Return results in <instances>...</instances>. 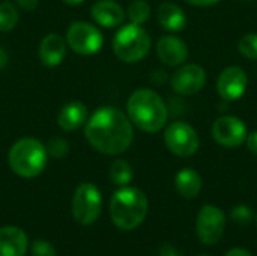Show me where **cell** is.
I'll list each match as a JSON object with an SVG mask.
<instances>
[{
	"instance_id": "obj_12",
	"label": "cell",
	"mask_w": 257,
	"mask_h": 256,
	"mask_svg": "<svg viewBox=\"0 0 257 256\" xmlns=\"http://www.w3.org/2000/svg\"><path fill=\"white\" fill-rule=\"evenodd\" d=\"M248 86L247 72L241 66H227L221 71L217 80V92L224 101L239 100Z\"/></svg>"
},
{
	"instance_id": "obj_26",
	"label": "cell",
	"mask_w": 257,
	"mask_h": 256,
	"mask_svg": "<svg viewBox=\"0 0 257 256\" xmlns=\"http://www.w3.org/2000/svg\"><path fill=\"white\" fill-rule=\"evenodd\" d=\"M32 256H56V249L51 243L44 240H36L30 246Z\"/></svg>"
},
{
	"instance_id": "obj_1",
	"label": "cell",
	"mask_w": 257,
	"mask_h": 256,
	"mask_svg": "<svg viewBox=\"0 0 257 256\" xmlns=\"http://www.w3.org/2000/svg\"><path fill=\"white\" fill-rule=\"evenodd\" d=\"M84 136L89 145L101 154L119 155L125 152L134 139L130 118L116 107H99L87 119Z\"/></svg>"
},
{
	"instance_id": "obj_2",
	"label": "cell",
	"mask_w": 257,
	"mask_h": 256,
	"mask_svg": "<svg viewBox=\"0 0 257 256\" xmlns=\"http://www.w3.org/2000/svg\"><path fill=\"white\" fill-rule=\"evenodd\" d=\"M130 121L145 133H158L167 122L169 112L163 98L152 89L134 91L126 103Z\"/></svg>"
},
{
	"instance_id": "obj_21",
	"label": "cell",
	"mask_w": 257,
	"mask_h": 256,
	"mask_svg": "<svg viewBox=\"0 0 257 256\" xmlns=\"http://www.w3.org/2000/svg\"><path fill=\"white\" fill-rule=\"evenodd\" d=\"M20 14L12 2L0 3V32H11L18 23Z\"/></svg>"
},
{
	"instance_id": "obj_10",
	"label": "cell",
	"mask_w": 257,
	"mask_h": 256,
	"mask_svg": "<svg viewBox=\"0 0 257 256\" xmlns=\"http://www.w3.org/2000/svg\"><path fill=\"white\" fill-rule=\"evenodd\" d=\"M247 127L236 116H221L212 125V137L224 148H238L247 139Z\"/></svg>"
},
{
	"instance_id": "obj_29",
	"label": "cell",
	"mask_w": 257,
	"mask_h": 256,
	"mask_svg": "<svg viewBox=\"0 0 257 256\" xmlns=\"http://www.w3.org/2000/svg\"><path fill=\"white\" fill-rule=\"evenodd\" d=\"M160 256H181L172 244H164L160 249Z\"/></svg>"
},
{
	"instance_id": "obj_19",
	"label": "cell",
	"mask_w": 257,
	"mask_h": 256,
	"mask_svg": "<svg viewBox=\"0 0 257 256\" xmlns=\"http://www.w3.org/2000/svg\"><path fill=\"white\" fill-rule=\"evenodd\" d=\"M175 187L182 198L194 199L199 196L202 190V177L199 175L197 170L191 167H185L178 172L175 178Z\"/></svg>"
},
{
	"instance_id": "obj_5",
	"label": "cell",
	"mask_w": 257,
	"mask_h": 256,
	"mask_svg": "<svg viewBox=\"0 0 257 256\" xmlns=\"http://www.w3.org/2000/svg\"><path fill=\"white\" fill-rule=\"evenodd\" d=\"M111 45L113 53L119 60L125 63H136L149 53L152 39L142 26L130 23L116 32Z\"/></svg>"
},
{
	"instance_id": "obj_28",
	"label": "cell",
	"mask_w": 257,
	"mask_h": 256,
	"mask_svg": "<svg viewBox=\"0 0 257 256\" xmlns=\"http://www.w3.org/2000/svg\"><path fill=\"white\" fill-rule=\"evenodd\" d=\"M38 0H17V5L24 11H33L38 6Z\"/></svg>"
},
{
	"instance_id": "obj_33",
	"label": "cell",
	"mask_w": 257,
	"mask_h": 256,
	"mask_svg": "<svg viewBox=\"0 0 257 256\" xmlns=\"http://www.w3.org/2000/svg\"><path fill=\"white\" fill-rule=\"evenodd\" d=\"M66 5H69V6H78V5H81L84 0H63Z\"/></svg>"
},
{
	"instance_id": "obj_11",
	"label": "cell",
	"mask_w": 257,
	"mask_h": 256,
	"mask_svg": "<svg viewBox=\"0 0 257 256\" xmlns=\"http://www.w3.org/2000/svg\"><path fill=\"white\" fill-rule=\"evenodd\" d=\"M170 84L179 95H194L206 84V72L200 65L187 63L181 65L170 78Z\"/></svg>"
},
{
	"instance_id": "obj_17",
	"label": "cell",
	"mask_w": 257,
	"mask_h": 256,
	"mask_svg": "<svg viewBox=\"0 0 257 256\" xmlns=\"http://www.w3.org/2000/svg\"><path fill=\"white\" fill-rule=\"evenodd\" d=\"M87 119V107L80 101H71L60 109L57 115V125L63 131H75L84 127Z\"/></svg>"
},
{
	"instance_id": "obj_20",
	"label": "cell",
	"mask_w": 257,
	"mask_h": 256,
	"mask_svg": "<svg viewBox=\"0 0 257 256\" xmlns=\"http://www.w3.org/2000/svg\"><path fill=\"white\" fill-rule=\"evenodd\" d=\"M108 175H110V180L114 186L125 187L133 180V167L126 160L117 158L111 163Z\"/></svg>"
},
{
	"instance_id": "obj_6",
	"label": "cell",
	"mask_w": 257,
	"mask_h": 256,
	"mask_svg": "<svg viewBox=\"0 0 257 256\" xmlns=\"http://www.w3.org/2000/svg\"><path fill=\"white\" fill-rule=\"evenodd\" d=\"M71 210L75 222L83 226L96 222L102 211V196L99 189L92 183H81L74 192Z\"/></svg>"
},
{
	"instance_id": "obj_9",
	"label": "cell",
	"mask_w": 257,
	"mask_h": 256,
	"mask_svg": "<svg viewBox=\"0 0 257 256\" xmlns=\"http://www.w3.org/2000/svg\"><path fill=\"white\" fill-rule=\"evenodd\" d=\"M226 229V216L215 205H203L196 217V234L203 244H215Z\"/></svg>"
},
{
	"instance_id": "obj_22",
	"label": "cell",
	"mask_w": 257,
	"mask_h": 256,
	"mask_svg": "<svg viewBox=\"0 0 257 256\" xmlns=\"http://www.w3.org/2000/svg\"><path fill=\"white\" fill-rule=\"evenodd\" d=\"M126 15L130 18L131 23L134 24H145L149 17H151V6L148 2L145 0H134L130 6H128V11H126Z\"/></svg>"
},
{
	"instance_id": "obj_4",
	"label": "cell",
	"mask_w": 257,
	"mask_h": 256,
	"mask_svg": "<svg viewBox=\"0 0 257 256\" xmlns=\"http://www.w3.org/2000/svg\"><path fill=\"white\" fill-rule=\"evenodd\" d=\"M48 154L45 145L33 137H24L17 140L8 154V163L11 170L21 178H35L47 166Z\"/></svg>"
},
{
	"instance_id": "obj_35",
	"label": "cell",
	"mask_w": 257,
	"mask_h": 256,
	"mask_svg": "<svg viewBox=\"0 0 257 256\" xmlns=\"http://www.w3.org/2000/svg\"><path fill=\"white\" fill-rule=\"evenodd\" d=\"M200 256H208V255H200Z\"/></svg>"
},
{
	"instance_id": "obj_34",
	"label": "cell",
	"mask_w": 257,
	"mask_h": 256,
	"mask_svg": "<svg viewBox=\"0 0 257 256\" xmlns=\"http://www.w3.org/2000/svg\"><path fill=\"white\" fill-rule=\"evenodd\" d=\"M242 2H248V0H242Z\"/></svg>"
},
{
	"instance_id": "obj_27",
	"label": "cell",
	"mask_w": 257,
	"mask_h": 256,
	"mask_svg": "<svg viewBox=\"0 0 257 256\" xmlns=\"http://www.w3.org/2000/svg\"><path fill=\"white\" fill-rule=\"evenodd\" d=\"M245 142H247V148H248V151H250L251 154L257 155V131L250 133V134L247 136Z\"/></svg>"
},
{
	"instance_id": "obj_25",
	"label": "cell",
	"mask_w": 257,
	"mask_h": 256,
	"mask_svg": "<svg viewBox=\"0 0 257 256\" xmlns=\"http://www.w3.org/2000/svg\"><path fill=\"white\" fill-rule=\"evenodd\" d=\"M230 219L239 226H247L253 222L254 213L250 207L247 205H236L230 210Z\"/></svg>"
},
{
	"instance_id": "obj_16",
	"label": "cell",
	"mask_w": 257,
	"mask_h": 256,
	"mask_svg": "<svg viewBox=\"0 0 257 256\" xmlns=\"http://www.w3.org/2000/svg\"><path fill=\"white\" fill-rule=\"evenodd\" d=\"M27 252V235L15 226L0 228V256H24Z\"/></svg>"
},
{
	"instance_id": "obj_32",
	"label": "cell",
	"mask_w": 257,
	"mask_h": 256,
	"mask_svg": "<svg viewBox=\"0 0 257 256\" xmlns=\"http://www.w3.org/2000/svg\"><path fill=\"white\" fill-rule=\"evenodd\" d=\"M8 60H9V56L6 53V50L3 47H0V69L8 65Z\"/></svg>"
},
{
	"instance_id": "obj_30",
	"label": "cell",
	"mask_w": 257,
	"mask_h": 256,
	"mask_svg": "<svg viewBox=\"0 0 257 256\" xmlns=\"http://www.w3.org/2000/svg\"><path fill=\"white\" fill-rule=\"evenodd\" d=\"M226 256H253L248 250H245V249H242V247H233V249H230Z\"/></svg>"
},
{
	"instance_id": "obj_3",
	"label": "cell",
	"mask_w": 257,
	"mask_h": 256,
	"mask_svg": "<svg viewBox=\"0 0 257 256\" xmlns=\"http://www.w3.org/2000/svg\"><path fill=\"white\" fill-rule=\"evenodd\" d=\"M148 198L136 187H120L110 199V217L116 228L133 231L139 228L148 214Z\"/></svg>"
},
{
	"instance_id": "obj_8",
	"label": "cell",
	"mask_w": 257,
	"mask_h": 256,
	"mask_svg": "<svg viewBox=\"0 0 257 256\" xmlns=\"http://www.w3.org/2000/svg\"><path fill=\"white\" fill-rule=\"evenodd\" d=\"M164 143L167 149L178 157H191L200 146L197 131L184 121L172 122L164 131Z\"/></svg>"
},
{
	"instance_id": "obj_31",
	"label": "cell",
	"mask_w": 257,
	"mask_h": 256,
	"mask_svg": "<svg viewBox=\"0 0 257 256\" xmlns=\"http://www.w3.org/2000/svg\"><path fill=\"white\" fill-rule=\"evenodd\" d=\"M185 2H188L193 6H211V5L218 3L220 0H185Z\"/></svg>"
},
{
	"instance_id": "obj_24",
	"label": "cell",
	"mask_w": 257,
	"mask_h": 256,
	"mask_svg": "<svg viewBox=\"0 0 257 256\" xmlns=\"http://www.w3.org/2000/svg\"><path fill=\"white\" fill-rule=\"evenodd\" d=\"M239 53L251 60H257V33H247L239 39Z\"/></svg>"
},
{
	"instance_id": "obj_14",
	"label": "cell",
	"mask_w": 257,
	"mask_h": 256,
	"mask_svg": "<svg viewBox=\"0 0 257 256\" xmlns=\"http://www.w3.org/2000/svg\"><path fill=\"white\" fill-rule=\"evenodd\" d=\"M90 15L96 24L107 29L119 27L126 17L123 8L114 0H98L92 5Z\"/></svg>"
},
{
	"instance_id": "obj_18",
	"label": "cell",
	"mask_w": 257,
	"mask_h": 256,
	"mask_svg": "<svg viewBox=\"0 0 257 256\" xmlns=\"http://www.w3.org/2000/svg\"><path fill=\"white\" fill-rule=\"evenodd\" d=\"M158 23L169 32H181L187 26V15L184 9L175 3H163L157 11Z\"/></svg>"
},
{
	"instance_id": "obj_13",
	"label": "cell",
	"mask_w": 257,
	"mask_h": 256,
	"mask_svg": "<svg viewBox=\"0 0 257 256\" xmlns=\"http://www.w3.org/2000/svg\"><path fill=\"white\" fill-rule=\"evenodd\" d=\"M157 54L163 63L169 66H181L188 57V47L181 38L167 35L158 39Z\"/></svg>"
},
{
	"instance_id": "obj_15",
	"label": "cell",
	"mask_w": 257,
	"mask_h": 256,
	"mask_svg": "<svg viewBox=\"0 0 257 256\" xmlns=\"http://www.w3.org/2000/svg\"><path fill=\"white\" fill-rule=\"evenodd\" d=\"M66 39L59 33H48L42 38L39 44V59L44 66L54 68L59 66L66 56Z\"/></svg>"
},
{
	"instance_id": "obj_23",
	"label": "cell",
	"mask_w": 257,
	"mask_h": 256,
	"mask_svg": "<svg viewBox=\"0 0 257 256\" xmlns=\"http://www.w3.org/2000/svg\"><path fill=\"white\" fill-rule=\"evenodd\" d=\"M45 149H47V154L51 157V158H65L69 152V145L68 142L63 139V137H59V136H54L48 140V143L45 145Z\"/></svg>"
},
{
	"instance_id": "obj_36",
	"label": "cell",
	"mask_w": 257,
	"mask_h": 256,
	"mask_svg": "<svg viewBox=\"0 0 257 256\" xmlns=\"http://www.w3.org/2000/svg\"><path fill=\"white\" fill-rule=\"evenodd\" d=\"M256 222H257V219H256Z\"/></svg>"
},
{
	"instance_id": "obj_7",
	"label": "cell",
	"mask_w": 257,
	"mask_h": 256,
	"mask_svg": "<svg viewBox=\"0 0 257 256\" xmlns=\"http://www.w3.org/2000/svg\"><path fill=\"white\" fill-rule=\"evenodd\" d=\"M66 44L77 54L92 56L102 48L104 36L96 26L86 21H75L71 23L66 32Z\"/></svg>"
}]
</instances>
